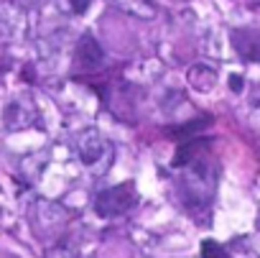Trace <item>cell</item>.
<instances>
[{"mask_svg":"<svg viewBox=\"0 0 260 258\" xmlns=\"http://www.w3.org/2000/svg\"><path fill=\"white\" fill-rule=\"evenodd\" d=\"M34 120H36V105L28 97H16L3 110V123L8 131H23V128L34 125Z\"/></svg>","mask_w":260,"mask_h":258,"instance_id":"5","label":"cell"},{"mask_svg":"<svg viewBox=\"0 0 260 258\" xmlns=\"http://www.w3.org/2000/svg\"><path fill=\"white\" fill-rule=\"evenodd\" d=\"M136 202H138V194H136L133 182H122V184L102 189L94 197V212L100 217H117V215H125L127 210H133Z\"/></svg>","mask_w":260,"mask_h":258,"instance_id":"3","label":"cell"},{"mask_svg":"<svg viewBox=\"0 0 260 258\" xmlns=\"http://www.w3.org/2000/svg\"><path fill=\"white\" fill-rule=\"evenodd\" d=\"M122 13L136 16V18H153L156 16V0H110Z\"/></svg>","mask_w":260,"mask_h":258,"instance_id":"10","label":"cell"},{"mask_svg":"<svg viewBox=\"0 0 260 258\" xmlns=\"http://www.w3.org/2000/svg\"><path fill=\"white\" fill-rule=\"evenodd\" d=\"M176 169H181V174H179L181 199L189 207H204L214 194V182H217L214 166L207 159H202L199 154H194L189 161H184Z\"/></svg>","mask_w":260,"mask_h":258,"instance_id":"1","label":"cell"},{"mask_svg":"<svg viewBox=\"0 0 260 258\" xmlns=\"http://www.w3.org/2000/svg\"><path fill=\"white\" fill-rule=\"evenodd\" d=\"M92 0H72V6H74V13H84L89 8Z\"/></svg>","mask_w":260,"mask_h":258,"instance_id":"14","label":"cell"},{"mask_svg":"<svg viewBox=\"0 0 260 258\" xmlns=\"http://www.w3.org/2000/svg\"><path fill=\"white\" fill-rule=\"evenodd\" d=\"M232 46L237 49V54L247 62H260V31H235L232 34Z\"/></svg>","mask_w":260,"mask_h":258,"instance_id":"9","label":"cell"},{"mask_svg":"<svg viewBox=\"0 0 260 258\" xmlns=\"http://www.w3.org/2000/svg\"><path fill=\"white\" fill-rule=\"evenodd\" d=\"M230 84L237 90V87H242V79H237V77H230Z\"/></svg>","mask_w":260,"mask_h":258,"instance_id":"15","label":"cell"},{"mask_svg":"<svg viewBox=\"0 0 260 258\" xmlns=\"http://www.w3.org/2000/svg\"><path fill=\"white\" fill-rule=\"evenodd\" d=\"M46 258H74V255H72V250H67V248H51V250L46 253Z\"/></svg>","mask_w":260,"mask_h":258,"instance_id":"13","label":"cell"},{"mask_svg":"<svg viewBox=\"0 0 260 258\" xmlns=\"http://www.w3.org/2000/svg\"><path fill=\"white\" fill-rule=\"evenodd\" d=\"M31 3H44V0H31Z\"/></svg>","mask_w":260,"mask_h":258,"instance_id":"16","label":"cell"},{"mask_svg":"<svg viewBox=\"0 0 260 258\" xmlns=\"http://www.w3.org/2000/svg\"><path fill=\"white\" fill-rule=\"evenodd\" d=\"M26 26V18H23V11L13 3H0V39L6 41H13L21 36Z\"/></svg>","mask_w":260,"mask_h":258,"instance_id":"6","label":"cell"},{"mask_svg":"<svg viewBox=\"0 0 260 258\" xmlns=\"http://www.w3.org/2000/svg\"><path fill=\"white\" fill-rule=\"evenodd\" d=\"M77 154H79V161L84 164V169H89L94 177L105 174L112 164V144L100 131H94V128H87V131L79 133Z\"/></svg>","mask_w":260,"mask_h":258,"instance_id":"2","label":"cell"},{"mask_svg":"<svg viewBox=\"0 0 260 258\" xmlns=\"http://www.w3.org/2000/svg\"><path fill=\"white\" fill-rule=\"evenodd\" d=\"M64 222H67V212L59 205L46 202V199L36 202V207H34V227L41 233V238H49V235L59 233L64 227Z\"/></svg>","mask_w":260,"mask_h":258,"instance_id":"4","label":"cell"},{"mask_svg":"<svg viewBox=\"0 0 260 258\" xmlns=\"http://www.w3.org/2000/svg\"><path fill=\"white\" fill-rule=\"evenodd\" d=\"M186 79H189V84H191L197 92H204V95L214 92V90H217V82H219L217 69L209 67V64H204V62L191 64L189 72H186Z\"/></svg>","mask_w":260,"mask_h":258,"instance_id":"7","label":"cell"},{"mask_svg":"<svg viewBox=\"0 0 260 258\" xmlns=\"http://www.w3.org/2000/svg\"><path fill=\"white\" fill-rule=\"evenodd\" d=\"M202 250H204V258H227V253H224L214 240H204Z\"/></svg>","mask_w":260,"mask_h":258,"instance_id":"11","label":"cell"},{"mask_svg":"<svg viewBox=\"0 0 260 258\" xmlns=\"http://www.w3.org/2000/svg\"><path fill=\"white\" fill-rule=\"evenodd\" d=\"M250 120L255 125V131L260 133V95H252L250 100Z\"/></svg>","mask_w":260,"mask_h":258,"instance_id":"12","label":"cell"},{"mask_svg":"<svg viewBox=\"0 0 260 258\" xmlns=\"http://www.w3.org/2000/svg\"><path fill=\"white\" fill-rule=\"evenodd\" d=\"M102 62H105L102 46H100L89 34H84V36L79 39V44H77V64H79L82 69H87V72H94Z\"/></svg>","mask_w":260,"mask_h":258,"instance_id":"8","label":"cell"}]
</instances>
